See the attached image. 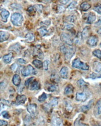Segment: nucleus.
Instances as JSON below:
<instances>
[{
  "label": "nucleus",
  "instance_id": "f257e3e1",
  "mask_svg": "<svg viewBox=\"0 0 101 126\" xmlns=\"http://www.w3.org/2000/svg\"><path fill=\"white\" fill-rule=\"evenodd\" d=\"M10 20L13 24L15 27H20L24 22V18L19 13H14L12 15Z\"/></svg>",
  "mask_w": 101,
  "mask_h": 126
},
{
  "label": "nucleus",
  "instance_id": "f03ea898",
  "mask_svg": "<svg viewBox=\"0 0 101 126\" xmlns=\"http://www.w3.org/2000/svg\"><path fill=\"white\" fill-rule=\"evenodd\" d=\"M72 67L74 68L80 69L83 70H87L89 69V66L83 62L80 61L79 58H75L72 62Z\"/></svg>",
  "mask_w": 101,
  "mask_h": 126
},
{
  "label": "nucleus",
  "instance_id": "7ed1b4c3",
  "mask_svg": "<svg viewBox=\"0 0 101 126\" xmlns=\"http://www.w3.org/2000/svg\"><path fill=\"white\" fill-rule=\"evenodd\" d=\"M21 73L24 77H27L30 75H36L37 74V71L32 65H29L27 67H23L21 70Z\"/></svg>",
  "mask_w": 101,
  "mask_h": 126
},
{
  "label": "nucleus",
  "instance_id": "20e7f679",
  "mask_svg": "<svg viewBox=\"0 0 101 126\" xmlns=\"http://www.w3.org/2000/svg\"><path fill=\"white\" fill-rule=\"evenodd\" d=\"M27 110L32 118H36L37 116V106L35 103L29 104L27 107Z\"/></svg>",
  "mask_w": 101,
  "mask_h": 126
},
{
  "label": "nucleus",
  "instance_id": "39448f33",
  "mask_svg": "<svg viewBox=\"0 0 101 126\" xmlns=\"http://www.w3.org/2000/svg\"><path fill=\"white\" fill-rule=\"evenodd\" d=\"M60 40L62 42L65 43L69 46H72L73 45V40L71 39L70 36L67 33H63L60 36Z\"/></svg>",
  "mask_w": 101,
  "mask_h": 126
},
{
  "label": "nucleus",
  "instance_id": "423d86ee",
  "mask_svg": "<svg viewBox=\"0 0 101 126\" xmlns=\"http://www.w3.org/2000/svg\"><path fill=\"white\" fill-rule=\"evenodd\" d=\"M84 19L86 23L91 24L94 22H95L96 19V16L95 13H93V12H90L85 15Z\"/></svg>",
  "mask_w": 101,
  "mask_h": 126
},
{
  "label": "nucleus",
  "instance_id": "0eeeda50",
  "mask_svg": "<svg viewBox=\"0 0 101 126\" xmlns=\"http://www.w3.org/2000/svg\"><path fill=\"white\" fill-rule=\"evenodd\" d=\"M88 97H89V94L85 91L81 93H77L76 95V100L78 101L84 102L88 99Z\"/></svg>",
  "mask_w": 101,
  "mask_h": 126
},
{
  "label": "nucleus",
  "instance_id": "6e6552de",
  "mask_svg": "<svg viewBox=\"0 0 101 126\" xmlns=\"http://www.w3.org/2000/svg\"><path fill=\"white\" fill-rule=\"evenodd\" d=\"M76 51V48L75 47H71L67 48V50L65 53V58L67 61H69L71 57L74 56Z\"/></svg>",
  "mask_w": 101,
  "mask_h": 126
},
{
  "label": "nucleus",
  "instance_id": "1a4fd4ad",
  "mask_svg": "<svg viewBox=\"0 0 101 126\" xmlns=\"http://www.w3.org/2000/svg\"><path fill=\"white\" fill-rule=\"evenodd\" d=\"M51 126H64L62 120L60 117L54 115L51 120Z\"/></svg>",
  "mask_w": 101,
  "mask_h": 126
},
{
  "label": "nucleus",
  "instance_id": "9d476101",
  "mask_svg": "<svg viewBox=\"0 0 101 126\" xmlns=\"http://www.w3.org/2000/svg\"><path fill=\"white\" fill-rule=\"evenodd\" d=\"M10 13L9 11L5 9V8H1V17L2 21L4 23L7 22V20L8 17L9 16Z\"/></svg>",
  "mask_w": 101,
  "mask_h": 126
},
{
  "label": "nucleus",
  "instance_id": "9b49d317",
  "mask_svg": "<svg viewBox=\"0 0 101 126\" xmlns=\"http://www.w3.org/2000/svg\"><path fill=\"white\" fill-rule=\"evenodd\" d=\"M98 42V38L96 36H91L88 38L87 43L91 47H95Z\"/></svg>",
  "mask_w": 101,
  "mask_h": 126
},
{
  "label": "nucleus",
  "instance_id": "f8f14e48",
  "mask_svg": "<svg viewBox=\"0 0 101 126\" xmlns=\"http://www.w3.org/2000/svg\"><path fill=\"white\" fill-rule=\"evenodd\" d=\"M68 73H69V70L68 68L65 66L63 67L61 69L60 72V77L63 79H67L68 77Z\"/></svg>",
  "mask_w": 101,
  "mask_h": 126
},
{
  "label": "nucleus",
  "instance_id": "ddd939ff",
  "mask_svg": "<svg viewBox=\"0 0 101 126\" xmlns=\"http://www.w3.org/2000/svg\"><path fill=\"white\" fill-rule=\"evenodd\" d=\"M27 101V97L25 95H19L17 96L15 103L17 105H22L25 103Z\"/></svg>",
  "mask_w": 101,
  "mask_h": 126
},
{
  "label": "nucleus",
  "instance_id": "4468645a",
  "mask_svg": "<svg viewBox=\"0 0 101 126\" xmlns=\"http://www.w3.org/2000/svg\"><path fill=\"white\" fill-rule=\"evenodd\" d=\"M9 36L10 34L9 33L5 32V31H1L0 32V41L1 42L7 40L9 39Z\"/></svg>",
  "mask_w": 101,
  "mask_h": 126
},
{
  "label": "nucleus",
  "instance_id": "2eb2a0df",
  "mask_svg": "<svg viewBox=\"0 0 101 126\" xmlns=\"http://www.w3.org/2000/svg\"><path fill=\"white\" fill-rule=\"evenodd\" d=\"M29 87L30 90H39L40 89V85L39 82L38 81L34 80L30 84V85H29Z\"/></svg>",
  "mask_w": 101,
  "mask_h": 126
},
{
  "label": "nucleus",
  "instance_id": "dca6fc26",
  "mask_svg": "<svg viewBox=\"0 0 101 126\" xmlns=\"http://www.w3.org/2000/svg\"><path fill=\"white\" fill-rule=\"evenodd\" d=\"M12 83L16 87H18L20 85L21 83V79L20 75L18 74H15L13 75L12 78Z\"/></svg>",
  "mask_w": 101,
  "mask_h": 126
},
{
  "label": "nucleus",
  "instance_id": "f3484780",
  "mask_svg": "<svg viewBox=\"0 0 101 126\" xmlns=\"http://www.w3.org/2000/svg\"><path fill=\"white\" fill-rule=\"evenodd\" d=\"M93 70L96 73L101 74V63L97 61L94 62L93 64Z\"/></svg>",
  "mask_w": 101,
  "mask_h": 126
},
{
  "label": "nucleus",
  "instance_id": "a211bd4d",
  "mask_svg": "<svg viewBox=\"0 0 101 126\" xmlns=\"http://www.w3.org/2000/svg\"><path fill=\"white\" fill-rule=\"evenodd\" d=\"M93 100H92L88 102V103L86 105H83V106H81V111L82 112H87L88 110H89L90 108H91L92 105H93Z\"/></svg>",
  "mask_w": 101,
  "mask_h": 126
},
{
  "label": "nucleus",
  "instance_id": "6ab92c4d",
  "mask_svg": "<svg viewBox=\"0 0 101 126\" xmlns=\"http://www.w3.org/2000/svg\"><path fill=\"white\" fill-rule=\"evenodd\" d=\"M73 92H74V88L71 84L68 85L64 89V94L66 95H70L73 94Z\"/></svg>",
  "mask_w": 101,
  "mask_h": 126
},
{
  "label": "nucleus",
  "instance_id": "aec40b11",
  "mask_svg": "<svg viewBox=\"0 0 101 126\" xmlns=\"http://www.w3.org/2000/svg\"><path fill=\"white\" fill-rule=\"evenodd\" d=\"M25 40L27 42H32L35 41V35L33 33H28L25 37Z\"/></svg>",
  "mask_w": 101,
  "mask_h": 126
},
{
  "label": "nucleus",
  "instance_id": "412c9836",
  "mask_svg": "<svg viewBox=\"0 0 101 126\" xmlns=\"http://www.w3.org/2000/svg\"><path fill=\"white\" fill-rule=\"evenodd\" d=\"M12 58H13V53L10 52L7 55H5L3 57V61L5 63H9L12 61Z\"/></svg>",
  "mask_w": 101,
  "mask_h": 126
},
{
  "label": "nucleus",
  "instance_id": "4be33fe9",
  "mask_svg": "<svg viewBox=\"0 0 101 126\" xmlns=\"http://www.w3.org/2000/svg\"><path fill=\"white\" fill-rule=\"evenodd\" d=\"M91 5H90V3H88V2H83L80 5L81 10L83 12L87 11L88 10L91 8Z\"/></svg>",
  "mask_w": 101,
  "mask_h": 126
},
{
  "label": "nucleus",
  "instance_id": "5701e85b",
  "mask_svg": "<svg viewBox=\"0 0 101 126\" xmlns=\"http://www.w3.org/2000/svg\"><path fill=\"white\" fill-rule=\"evenodd\" d=\"M90 30V27H86L84 29H83V30L81 33L82 37H83V39H86V38L88 37V35H89Z\"/></svg>",
  "mask_w": 101,
  "mask_h": 126
},
{
  "label": "nucleus",
  "instance_id": "b1692460",
  "mask_svg": "<svg viewBox=\"0 0 101 126\" xmlns=\"http://www.w3.org/2000/svg\"><path fill=\"white\" fill-rule=\"evenodd\" d=\"M50 80L53 83H58L60 81V78L55 71H53L52 73V75H50Z\"/></svg>",
  "mask_w": 101,
  "mask_h": 126
},
{
  "label": "nucleus",
  "instance_id": "393cba45",
  "mask_svg": "<svg viewBox=\"0 0 101 126\" xmlns=\"http://www.w3.org/2000/svg\"><path fill=\"white\" fill-rule=\"evenodd\" d=\"M37 32L39 33L41 37H44L48 33V31L46 27H41V28H40L37 29Z\"/></svg>",
  "mask_w": 101,
  "mask_h": 126
},
{
  "label": "nucleus",
  "instance_id": "a878e982",
  "mask_svg": "<svg viewBox=\"0 0 101 126\" xmlns=\"http://www.w3.org/2000/svg\"><path fill=\"white\" fill-rule=\"evenodd\" d=\"M21 49H22V46L19 43L17 42L16 44H14L10 46L9 50H12L14 51L15 52H19L21 50Z\"/></svg>",
  "mask_w": 101,
  "mask_h": 126
},
{
  "label": "nucleus",
  "instance_id": "bb28decb",
  "mask_svg": "<svg viewBox=\"0 0 101 126\" xmlns=\"http://www.w3.org/2000/svg\"><path fill=\"white\" fill-rule=\"evenodd\" d=\"M32 64L37 69H41L43 67V62L40 60H35L32 61Z\"/></svg>",
  "mask_w": 101,
  "mask_h": 126
},
{
  "label": "nucleus",
  "instance_id": "cd10ccee",
  "mask_svg": "<svg viewBox=\"0 0 101 126\" xmlns=\"http://www.w3.org/2000/svg\"><path fill=\"white\" fill-rule=\"evenodd\" d=\"M95 112L97 115H101V99L97 102L96 105L95 106Z\"/></svg>",
  "mask_w": 101,
  "mask_h": 126
},
{
  "label": "nucleus",
  "instance_id": "c85d7f7f",
  "mask_svg": "<svg viewBox=\"0 0 101 126\" xmlns=\"http://www.w3.org/2000/svg\"><path fill=\"white\" fill-rule=\"evenodd\" d=\"M30 116L28 115H26L24 120V123L25 126H30L31 124H32V121H31V118Z\"/></svg>",
  "mask_w": 101,
  "mask_h": 126
},
{
  "label": "nucleus",
  "instance_id": "c756f323",
  "mask_svg": "<svg viewBox=\"0 0 101 126\" xmlns=\"http://www.w3.org/2000/svg\"><path fill=\"white\" fill-rule=\"evenodd\" d=\"M83 37H82V35L81 33H78V35H76V37L75 39V41L74 42L77 45H80L81 44V41L82 40H83Z\"/></svg>",
  "mask_w": 101,
  "mask_h": 126
},
{
  "label": "nucleus",
  "instance_id": "7c9ffc66",
  "mask_svg": "<svg viewBox=\"0 0 101 126\" xmlns=\"http://www.w3.org/2000/svg\"><path fill=\"white\" fill-rule=\"evenodd\" d=\"M77 83L78 85L80 88H85L88 85V84L86 82H85L83 79H80L78 81Z\"/></svg>",
  "mask_w": 101,
  "mask_h": 126
},
{
  "label": "nucleus",
  "instance_id": "2f4dec72",
  "mask_svg": "<svg viewBox=\"0 0 101 126\" xmlns=\"http://www.w3.org/2000/svg\"><path fill=\"white\" fill-rule=\"evenodd\" d=\"M47 89L49 92H54L57 90V86L55 84H50L47 88Z\"/></svg>",
  "mask_w": 101,
  "mask_h": 126
},
{
  "label": "nucleus",
  "instance_id": "473e14b6",
  "mask_svg": "<svg viewBox=\"0 0 101 126\" xmlns=\"http://www.w3.org/2000/svg\"><path fill=\"white\" fill-rule=\"evenodd\" d=\"M74 126H87V125L81 122V117H78L74 122Z\"/></svg>",
  "mask_w": 101,
  "mask_h": 126
},
{
  "label": "nucleus",
  "instance_id": "72a5a7b5",
  "mask_svg": "<svg viewBox=\"0 0 101 126\" xmlns=\"http://www.w3.org/2000/svg\"><path fill=\"white\" fill-rule=\"evenodd\" d=\"M78 5V2L74 1L73 2H71V3H70V4L69 5L68 7V9L70 10V11H72V10H74L75 8H76V6Z\"/></svg>",
  "mask_w": 101,
  "mask_h": 126
},
{
  "label": "nucleus",
  "instance_id": "f704fd0d",
  "mask_svg": "<svg viewBox=\"0 0 101 126\" xmlns=\"http://www.w3.org/2000/svg\"><path fill=\"white\" fill-rule=\"evenodd\" d=\"M50 105L51 106V107H54V106H56L58 105V98H53L51 100L50 102Z\"/></svg>",
  "mask_w": 101,
  "mask_h": 126
},
{
  "label": "nucleus",
  "instance_id": "c9c22d12",
  "mask_svg": "<svg viewBox=\"0 0 101 126\" xmlns=\"http://www.w3.org/2000/svg\"><path fill=\"white\" fill-rule=\"evenodd\" d=\"M93 10L95 12H96L97 13L101 14V3H97L94 6Z\"/></svg>",
  "mask_w": 101,
  "mask_h": 126
},
{
  "label": "nucleus",
  "instance_id": "e433bc0d",
  "mask_svg": "<svg viewBox=\"0 0 101 126\" xmlns=\"http://www.w3.org/2000/svg\"><path fill=\"white\" fill-rule=\"evenodd\" d=\"M34 7L35 8V11H37V12L41 13H42V9H43V8L42 5L37 4V5H34Z\"/></svg>",
  "mask_w": 101,
  "mask_h": 126
},
{
  "label": "nucleus",
  "instance_id": "4c0bfd02",
  "mask_svg": "<svg viewBox=\"0 0 101 126\" xmlns=\"http://www.w3.org/2000/svg\"><path fill=\"white\" fill-rule=\"evenodd\" d=\"M73 28H74V25L73 24L67 23V22L63 25V29L64 30H71Z\"/></svg>",
  "mask_w": 101,
  "mask_h": 126
},
{
  "label": "nucleus",
  "instance_id": "58836bf2",
  "mask_svg": "<svg viewBox=\"0 0 101 126\" xmlns=\"http://www.w3.org/2000/svg\"><path fill=\"white\" fill-rule=\"evenodd\" d=\"M65 105L66 110L68 112H71L73 110V106L71 105V103L69 101H65Z\"/></svg>",
  "mask_w": 101,
  "mask_h": 126
},
{
  "label": "nucleus",
  "instance_id": "ea45409f",
  "mask_svg": "<svg viewBox=\"0 0 101 126\" xmlns=\"http://www.w3.org/2000/svg\"><path fill=\"white\" fill-rule=\"evenodd\" d=\"M47 98V95L46 93H43L39 96V98H38V101L40 102V103H42V102H43L46 100Z\"/></svg>",
  "mask_w": 101,
  "mask_h": 126
},
{
  "label": "nucleus",
  "instance_id": "a19ab883",
  "mask_svg": "<svg viewBox=\"0 0 101 126\" xmlns=\"http://www.w3.org/2000/svg\"><path fill=\"white\" fill-rule=\"evenodd\" d=\"M40 24L41 26V27H47L48 26H50V20H43L40 22Z\"/></svg>",
  "mask_w": 101,
  "mask_h": 126
},
{
  "label": "nucleus",
  "instance_id": "79ce46f5",
  "mask_svg": "<svg viewBox=\"0 0 101 126\" xmlns=\"http://www.w3.org/2000/svg\"><path fill=\"white\" fill-rule=\"evenodd\" d=\"M92 53L95 57H96L99 59H101V50H96L93 51Z\"/></svg>",
  "mask_w": 101,
  "mask_h": 126
},
{
  "label": "nucleus",
  "instance_id": "37998d69",
  "mask_svg": "<svg viewBox=\"0 0 101 126\" xmlns=\"http://www.w3.org/2000/svg\"><path fill=\"white\" fill-rule=\"evenodd\" d=\"M10 7L13 8V9H16V10H20L22 9V6H21L20 4H18V3H13V4L11 5L10 6Z\"/></svg>",
  "mask_w": 101,
  "mask_h": 126
},
{
  "label": "nucleus",
  "instance_id": "c03bdc74",
  "mask_svg": "<svg viewBox=\"0 0 101 126\" xmlns=\"http://www.w3.org/2000/svg\"><path fill=\"white\" fill-rule=\"evenodd\" d=\"M65 7L62 6V5H58L57 6V11L58 13H62L65 11Z\"/></svg>",
  "mask_w": 101,
  "mask_h": 126
},
{
  "label": "nucleus",
  "instance_id": "a18cd8bd",
  "mask_svg": "<svg viewBox=\"0 0 101 126\" xmlns=\"http://www.w3.org/2000/svg\"><path fill=\"white\" fill-rule=\"evenodd\" d=\"M50 63V62L49 60H45V61L43 62V68L45 70H48V66H49Z\"/></svg>",
  "mask_w": 101,
  "mask_h": 126
},
{
  "label": "nucleus",
  "instance_id": "49530a36",
  "mask_svg": "<svg viewBox=\"0 0 101 126\" xmlns=\"http://www.w3.org/2000/svg\"><path fill=\"white\" fill-rule=\"evenodd\" d=\"M34 80V77L29 78L27 80L25 81V85L26 86V87H29V85H30V84H31V83H32Z\"/></svg>",
  "mask_w": 101,
  "mask_h": 126
},
{
  "label": "nucleus",
  "instance_id": "de8ad7c7",
  "mask_svg": "<svg viewBox=\"0 0 101 126\" xmlns=\"http://www.w3.org/2000/svg\"><path fill=\"white\" fill-rule=\"evenodd\" d=\"M67 23H73L75 20V17L74 15H69L67 17Z\"/></svg>",
  "mask_w": 101,
  "mask_h": 126
},
{
  "label": "nucleus",
  "instance_id": "09e8293b",
  "mask_svg": "<svg viewBox=\"0 0 101 126\" xmlns=\"http://www.w3.org/2000/svg\"><path fill=\"white\" fill-rule=\"evenodd\" d=\"M1 115L3 117H4L5 118H6V119H9L10 117V115H9V113H8L7 111H4L2 112Z\"/></svg>",
  "mask_w": 101,
  "mask_h": 126
},
{
  "label": "nucleus",
  "instance_id": "8fccbe9b",
  "mask_svg": "<svg viewBox=\"0 0 101 126\" xmlns=\"http://www.w3.org/2000/svg\"><path fill=\"white\" fill-rule=\"evenodd\" d=\"M37 56L40 58V59H43L44 58V55H43V53L42 52V51H41L40 50L37 49Z\"/></svg>",
  "mask_w": 101,
  "mask_h": 126
},
{
  "label": "nucleus",
  "instance_id": "3c124183",
  "mask_svg": "<svg viewBox=\"0 0 101 126\" xmlns=\"http://www.w3.org/2000/svg\"><path fill=\"white\" fill-rule=\"evenodd\" d=\"M60 50L63 53L65 54L67 50V47H66L65 45H62L61 46V47H60Z\"/></svg>",
  "mask_w": 101,
  "mask_h": 126
},
{
  "label": "nucleus",
  "instance_id": "603ef678",
  "mask_svg": "<svg viewBox=\"0 0 101 126\" xmlns=\"http://www.w3.org/2000/svg\"><path fill=\"white\" fill-rule=\"evenodd\" d=\"M17 68H18V65H17L16 63H13V65L10 66V69H11V70H13V71L16 70Z\"/></svg>",
  "mask_w": 101,
  "mask_h": 126
},
{
  "label": "nucleus",
  "instance_id": "864d4df0",
  "mask_svg": "<svg viewBox=\"0 0 101 126\" xmlns=\"http://www.w3.org/2000/svg\"><path fill=\"white\" fill-rule=\"evenodd\" d=\"M35 11V9L34 6H30L28 8V12L29 13H33Z\"/></svg>",
  "mask_w": 101,
  "mask_h": 126
},
{
  "label": "nucleus",
  "instance_id": "5fc2aeb1",
  "mask_svg": "<svg viewBox=\"0 0 101 126\" xmlns=\"http://www.w3.org/2000/svg\"><path fill=\"white\" fill-rule=\"evenodd\" d=\"M8 125V122L5 120L0 121V126H7Z\"/></svg>",
  "mask_w": 101,
  "mask_h": 126
},
{
  "label": "nucleus",
  "instance_id": "6e6d98bb",
  "mask_svg": "<svg viewBox=\"0 0 101 126\" xmlns=\"http://www.w3.org/2000/svg\"><path fill=\"white\" fill-rule=\"evenodd\" d=\"M17 61H18L19 63H20L21 64H26L27 63V61H26L25 60L23 59V58H18V59H17Z\"/></svg>",
  "mask_w": 101,
  "mask_h": 126
},
{
  "label": "nucleus",
  "instance_id": "4d7b16f0",
  "mask_svg": "<svg viewBox=\"0 0 101 126\" xmlns=\"http://www.w3.org/2000/svg\"><path fill=\"white\" fill-rule=\"evenodd\" d=\"M95 25L96 26H101V18L98 19V21L96 22L95 23Z\"/></svg>",
  "mask_w": 101,
  "mask_h": 126
},
{
  "label": "nucleus",
  "instance_id": "13d9d810",
  "mask_svg": "<svg viewBox=\"0 0 101 126\" xmlns=\"http://www.w3.org/2000/svg\"><path fill=\"white\" fill-rule=\"evenodd\" d=\"M69 1H60V2L61 3H62V4H64V5H67L68 3L69 2Z\"/></svg>",
  "mask_w": 101,
  "mask_h": 126
},
{
  "label": "nucleus",
  "instance_id": "bf43d9fd",
  "mask_svg": "<svg viewBox=\"0 0 101 126\" xmlns=\"http://www.w3.org/2000/svg\"><path fill=\"white\" fill-rule=\"evenodd\" d=\"M97 33L99 34V35H101V28L99 29L98 30H97Z\"/></svg>",
  "mask_w": 101,
  "mask_h": 126
},
{
  "label": "nucleus",
  "instance_id": "052dcab7",
  "mask_svg": "<svg viewBox=\"0 0 101 126\" xmlns=\"http://www.w3.org/2000/svg\"><path fill=\"white\" fill-rule=\"evenodd\" d=\"M94 126H101V123L97 124V125H95Z\"/></svg>",
  "mask_w": 101,
  "mask_h": 126
},
{
  "label": "nucleus",
  "instance_id": "680f3d73",
  "mask_svg": "<svg viewBox=\"0 0 101 126\" xmlns=\"http://www.w3.org/2000/svg\"><path fill=\"white\" fill-rule=\"evenodd\" d=\"M100 46H101V42L100 43Z\"/></svg>",
  "mask_w": 101,
  "mask_h": 126
},
{
  "label": "nucleus",
  "instance_id": "e2e57ef3",
  "mask_svg": "<svg viewBox=\"0 0 101 126\" xmlns=\"http://www.w3.org/2000/svg\"><path fill=\"white\" fill-rule=\"evenodd\" d=\"M100 87H101V84H100Z\"/></svg>",
  "mask_w": 101,
  "mask_h": 126
}]
</instances>
